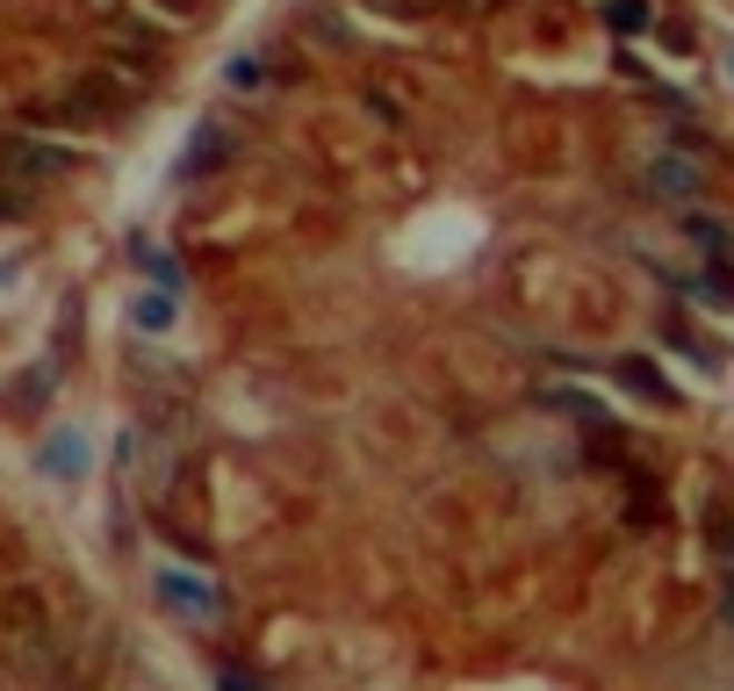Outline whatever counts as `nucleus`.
<instances>
[{
	"label": "nucleus",
	"instance_id": "nucleus-1",
	"mask_svg": "<svg viewBox=\"0 0 734 691\" xmlns=\"http://www.w3.org/2000/svg\"><path fill=\"white\" fill-rule=\"evenodd\" d=\"M109 116H116L109 80H80V87H58V95L29 101V122H37V130H87V122H109Z\"/></svg>",
	"mask_w": 734,
	"mask_h": 691
},
{
	"label": "nucleus",
	"instance_id": "nucleus-2",
	"mask_svg": "<svg viewBox=\"0 0 734 691\" xmlns=\"http://www.w3.org/2000/svg\"><path fill=\"white\" fill-rule=\"evenodd\" d=\"M648 195H655V203L692 209L698 195H706V151H698V145H663L648 159Z\"/></svg>",
	"mask_w": 734,
	"mask_h": 691
},
{
	"label": "nucleus",
	"instance_id": "nucleus-3",
	"mask_svg": "<svg viewBox=\"0 0 734 691\" xmlns=\"http://www.w3.org/2000/svg\"><path fill=\"white\" fill-rule=\"evenodd\" d=\"M66 166H80V151H66V145H51V137H0V174L8 180H51V174H66Z\"/></svg>",
	"mask_w": 734,
	"mask_h": 691
},
{
	"label": "nucleus",
	"instance_id": "nucleus-4",
	"mask_svg": "<svg viewBox=\"0 0 734 691\" xmlns=\"http://www.w3.org/2000/svg\"><path fill=\"white\" fill-rule=\"evenodd\" d=\"M159 605L188 612V620H217V612H224V591H217V583H202L195 570H159Z\"/></svg>",
	"mask_w": 734,
	"mask_h": 691
},
{
	"label": "nucleus",
	"instance_id": "nucleus-5",
	"mask_svg": "<svg viewBox=\"0 0 734 691\" xmlns=\"http://www.w3.org/2000/svg\"><path fill=\"white\" fill-rule=\"evenodd\" d=\"M612 375H619V389H634L641 404H655V411H677V382H669L663 367L648 361V353H619V361H612Z\"/></svg>",
	"mask_w": 734,
	"mask_h": 691
},
{
	"label": "nucleus",
	"instance_id": "nucleus-6",
	"mask_svg": "<svg viewBox=\"0 0 734 691\" xmlns=\"http://www.w3.org/2000/svg\"><path fill=\"white\" fill-rule=\"evenodd\" d=\"M684 245H692L698 259H721V267H734V224L727 217H706V209H684Z\"/></svg>",
	"mask_w": 734,
	"mask_h": 691
},
{
	"label": "nucleus",
	"instance_id": "nucleus-7",
	"mask_svg": "<svg viewBox=\"0 0 734 691\" xmlns=\"http://www.w3.org/2000/svg\"><path fill=\"white\" fill-rule=\"evenodd\" d=\"M677 288H684V303H698V310H734V267H721V259H698Z\"/></svg>",
	"mask_w": 734,
	"mask_h": 691
},
{
	"label": "nucleus",
	"instance_id": "nucleus-8",
	"mask_svg": "<svg viewBox=\"0 0 734 691\" xmlns=\"http://www.w3.org/2000/svg\"><path fill=\"white\" fill-rule=\"evenodd\" d=\"M217 159H231V130H224V122H202V130L188 137V151H180V180H202Z\"/></svg>",
	"mask_w": 734,
	"mask_h": 691
},
{
	"label": "nucleus",
	"instance_id": "nucleus-9",
	"mask_svg": "<svg viewBox=\"0 0 734 691\" xmlns=\"http://www.w3.org/2000/svg\"><path fill=\"white\" fill-rule=\"evenodd\" d=\"M598 22L619 43H634V37H648V29H655V0H598Z\"/></svg>",
	"mask_w": 734,
	"mask_h": 691
},
{
	"label": "nucleus",
	"instance_id": "nucleus-10",
	"mask_svg": "<svg viewBox=\"0 0 734 691\" xmlns=\"http://www.w3.org/2000/svg\"><path fill=\"white\" fill-rule=\"evenodd\" d=\"M173 317H180V296H173V288H145V296L130 303V325H137V332H173Z\"/></svg>",
	"mask_w": 734,
	"mask_h": 691
},
{
	"label": "nucleus",
	"instance_id": "nucleus-11",
	"mask_svg": "<svg viewBox=\"0 0 734 691\" xmlns=\"http://www.w3.org/2000/svg\"><path fill=\"white\" fill-rule=\"evenodd\" d=\"M267 80H274V58H267V51H238V58H224V87H231V95H259Z\"/></svg>",
	"mask_w": 734,
	"mask_h": 691
},
{
	"label": "nucleus",
	"instance_id": "nucleus-12",
	"mask_svg": "<svg viewBox=\"0 0 734 691\" xmlns=\"http://www.w3.org/2000/svg\"><path fill=\"white\" fill-rule=\"evenodd\" d=\"M669 339H677L684 353H692L698 367H721V361H727V353H721V339H706V332H692V325H684V317H669Z\"/></svg>",
	"mask_w": 734,
	"mask_h": 691
},
{
	"label": "nucleus",
	"instance_id": "nucleus-13",
	"mask_svg": "<svg viewBox=\"0 0 734 691\" xmlns=\"http://www.w3.org/2000/svg\"><path fill=\"white\" fill-rule=\"evenodd\" d=\"M43 468H58V475H80V468H87V440H80V433H58L51 447H43Z\"/></svg>",
	"mask_w": 734,
	"mask_h": 691
},
{
	"label": "nucleus",
	"instance_id": "nucleus-14",
	"mask_svg": "<svg viewBox=\"0 0 734 691\" xmlns=\"http://www.w3.org/2000/svg\"><path fill=\"white\" fill-rule=\"evenodd\" d=\"M22 209H29V195H22V188H14V180H8V174H0V224H14V217H22Z\"/></svg>",
	"mask_w": 734,
	"mask_h": 691
},
{
	"label": "nucleus",
	"instance_id": "nucleus-15",
	"mask_svg": "<svg viewBox=\"0 0 734 691\" xmlns=\"http://www.w3.org/2000/svg\"><path fill=\"white\" fill-rule=\"evenodd\" d=\"M217 691H259V684L245 678V670H231V663H224V670H217Z\"/></svg>",
	"mask_w": 734,
	"mask_h": 691
},
{
	"label": "nucleus",
	"instance_id": "nucleus-16",
	"mask_svg": "<svg viewBox=\"0 0 734 691\" xmlns=\"http://www.w3.org/2000/svg\"><path fill=\"white\" fill-rule=\"evenodd\" d=\"M367 109H375L381 122H404V101H389V95H367Z\"/></svg>",
	"mask_w": 734,
	"mask_h": 691
},
{
	"label": "nucleus",
	"instance_id": "nucleus-17",
	"mask_svg": "<svg viewBox=\"0 0 734 691\" xmlns=\"http://www.w3.org/2000/svg\"><path fill=\"white\" fill-rule=\"evenodd\" d=\"M721 612H727V626H734V570H727V591H721Z\"/></svg>",
	"mask_w": 734,
	"mask_h": 691
},
{
	"label": "nucleus",
	"instance_id": "nucleus-18",
	"mask_svg": "<svg viewBox=\"0 0 734 691\" xmlns=\"http://www.w3.org/2000/svg\"><path fill=\"white\" fill-rule=\"evenodd\" d=\"M727 72H734V66H727Z\"/></svg>",
	"mask_w": 734,
	"mask_h": 691
}]
</instances>
